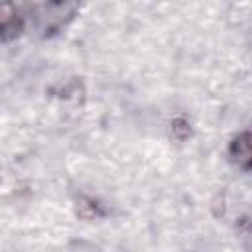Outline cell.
<instances>
[{"label":"cell","mask_w":252,"mask_h":252,"mask_svg":"<svg viewBox=\"0 0 252 252\" xmlns=\"http://www.w3.org/2000/svg\"><path fill=\"white\" fill-rule=\"evenodd\" d=\"M228 154L242 169H252V132H242L230 142Z\"/></svg>","instance_id":"obj_1"}]
</instances>
